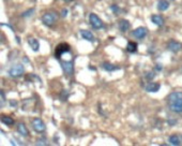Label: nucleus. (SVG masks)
<instances>
[{"mask_svg":"<svg viewBox=\"0 0 182 146\" xmlns=\"http://www.w3.org/2000/svg\"><path fill=\"white\" fill-rule=\"evenodd\" d=\"M168 105L169 108L174 113L181 114L182 113V92L175 91L171 92L168 96Z\"/></svg>","mask_w":182,"mask_h":146,"instance_id":"f257e3e1","label":"nucleus"},{"mask_svg":"<svg viewBox=\"0 0 182 146\" xmlns=\"http://www.w3.org/2000/svg\"><path fill=\"white\" fill-rule=\"evenodd\" d=\"M25 72V69H24V66L21 63H16V65L12 66L9 70V75L12 76V77H19L24 74Z\"/></svg>","mask_w":182,"mask_h":146,"instance_id":"f03ea898","label":"nucleus"},{"mask_svg":"<svg viewBox=\"0 0 182 146\" xmlns=\"http://www.w3.org/2000/svg\"><path fill=\"white\" fill-rule=\"evenodd\" d=\"M56 19H57V15L55 14V12H48V13H45L42 16L43 24L48 26V27L53 26L56 23Z\"/></svg>","mask_w":182,"mask_h":146,"instance_id":"7ed1b4c3","label":"nucleus"},{"mask_svg":"<svg viewBox=\"0 0 182 146\" xmlns=\"http://www.w3.org/2000/svg\"><path fill=\"white\" fill-rule=\"evenodd\" d=\"M32 128H33V130L37 131V132L42 133L46 130V125H45V122H43L42 119L34 118L33 120H32Z\"/></svg>","mask_w":182,"mask_h":146,"instance_id":"20e7f679","label":"nucleus"},{"mask_svg":"<svg viewBox=\"0 0 182 146\" xmlns=\"http://www.w3.org/2000/svg\"><path fill=\"white\" fill-rule=\"evenodd\" d=\"M89 22H90V25L94 28V29H101V28L103 27V22H102L101 18L94 13H91L90 15H89Z\"/></svg>","mask_w":182,"mask_h":146,"instance_id":"39448f33","label":"nucleus"},{"mask_svg":"<svg viewBox=\"0 0 182 146\" xmlns=\"http://www.w3.org/2000/svg\"><path fill=\"white\" fill-rule=\"evenodd\" d=\"M148 31L145 27H138L133 31V35L137 39H144L147 35Z\"/></svg>","mask_w":182,"mask_h":146,"instance_id":"423d86ee","label":"nucleus"},{"mask_svg":"<svg viewBox=\"0 0 182 146\" xmlns=\"http://www.w3.org/2000/svg\"><path fill=\"white\" fill-rule=\"evenodd\" d=\"M168 49L172 53H178L182 49V44L177 41H171L168 43Z\"/></svg>","mask_w":182,"mask_h":146,"instance_id":"0eeeda50","label":"nucleus"},{"mask_svg":"<svg viewBox=\"0 0 182 146\" xmlns=\"http://www.w3.org/2000/svg\"><path fill=\"white\" fill-rule=\"evenodd\" d=\"M61 66L64 73H67V74H72L74 71V66H73L72 61H63L61 62Z\"/></svg>","mask_w":182,"mask_h":146,"instance_id":"6e6552de","label":"nucleus"},{"mask_svg":"<svg viewBox=\"0 0 182 146\" xmlns=\"http://www.w3.org/2000/svg\"><path fill=\"white\" fill-rule=\"evenodd\" d=\"M80 35H81V38L84 40L89 41V42H94V40H95L93 33L89 31V30H80Z\"/></svg>","mask_w":182,"mask_h":146,"instance_id":"1a4fd4ad","label":"nucleus"},{"mask_svg":"<svg viewBox=\"0 0 182 146\" xmlns=\"http://www.w3.org/2000/svg\"><path fill=\"white\" fill-rule=\"evenodd\" d=\"M69 51H70V46L68 45V44H65V43H62V44H60V45L57 46L56 56L59 58V57L61 56L63 53H65V52H69Z\"/></svg>","mask_w":182,"mask_h":146,"instance_id":"9d476101","label":"nucleus"},{"mask_svg":"<svg viewBox=\"0 0 182 146\" xmlns=\"http://www.w3.org/2000/svg\"><path fill=\"white\" fill-rule=\"evenodd\" d=\"M161 88V85L159 83H149L145 86V89L147 90L148 92H156L159 91Z\"/></svg>","mask_w":182,"mask_h":146,"instance_id":"9b49d317","label":"nucleus"},{"mask_svg":"<svg viewBox=\"0 0 182 146\" xmlns=\"http://www.w3.org/2000/svg\"><path fill=\"white\" fill-rule=\"evenodd\" d=\"M28 43H29L30 47L33 52H37L39 49H40V43H39V41L34 38H29L28 39Z\"/></svg>","mask_w":182,"mask_h":146,"instance_id":"f8f14e48","label":"nucleus"},{"mask_svg":"<svg viewBox=\"0 0 182 146\" xmlns=\"http://www.w3.org/2000/svg\"><path fill=\"white\" fill-rule=\"evenodd\" d=\"M130 27H131V24H130V22L126 21V19H122V21H120V23H119V29H120L122 32L128 31Z\"/></svg>","mask_w":182,"mask_h":146,"instance_id":"ddd939ff","label":"nucleus"},{"mask_svg":"<svg viewBox=\"0 0 182 146\" xmlns=\"http://www.w3.org/2000/svg\"><path fill=\"white\" fill-rule=\"evenodd\" d=\"M17 131H18V133H21L23 136H29V131H28L26 126H25L24 124H21V122L17 125Z\"/></svg>","mask_w":182,"mask_h":146,"instance_id":"4468645a","label":"nucleus"},{"mask_svg":"<svg viewBox=\"0 0 182 146\" xmlns=\"http://www.w3.org/2000/svg\"><path fill=\"white\" fill-rule=\"evenodd\" d=\"M169 8V2L166 0H160L158 2V9L159 11H165Z\"/></svg>","mask_w":182,"mask_h":146,"instance_id":"2eb2a0df","label":"nucleus"},{"mask_svg":"<svg viewBox=\"0 0 182 146\" xmlns=\"http://www.w3.org/2000/svg\"><path fill=\"white\" fill-rule=\"evenodd\" d=\"M151 21H152L153 24H155L156 26H162L164 24V19L160 15H152L151 16Z\"/></svg>","mask_w":182,"mask_h":146,"instance_id":"dca6fc26","label":"nucleus"},{"mask_svg":"<svg viewBox=\"0 0 182 146\" xmlns=\"http://www.w3.org/2000/svg\"><path fill=\"white\" fill-rule=\"evenodd\" d=\"M103 68H104L106 71H108V72H112V71H115L119 69V67H117V66H115V65H112L109 62H104V63H103Z\"/></svg>","mask_w":182,"mask_h":146,"instance_id":"f3484780","label":"nucleus"},{"mask_svg":"<svg viewBox=\"0 0 182 146\" xmlns=\"http://www.w3.org/2000/svg\"><path fill=\"white\" fill-rule=\"evenodd\" d=\"M126 51L130 52V53H135L137 51V43H135V42H128V45H126Z\"/></svg>","mask_w":182,"mask_h":146,"instance_id":"a211bd4d","label":"nucleus"},{"mask_svg":"<svg viewBox=\"0 0 182 146\" xmlns=\"http://www.w3.org/2000/svg\"><path fill=\"white\" fill-rule=\"evenodd\" d=\"M168 142L171 144V145H175V146L180 145V140L177 135H170L168 138Z\"/></svg>","mask_w":182,"mask_h":146,"instance_id":"6ab92c4d","label":"nucleus"},{"mask_svg":"<svg viewBox=\"0 0 182 146\" xmlns=\"http://www.w3.org/2000/svg\"><path fill=\"white\" fill-rule=\"evenodd\" d=\"M1 122H2L4 125H7V126H12V125L14 124V119L10 116H2Z\"/></svg>","mask_w":182,"mask_h":146,"instance_id":"aec40b11","label":"nucleus"},{"mask_svg":"<svg viewBox=\"0 0 182 146\" xmlns=\"http://www.w3.org/2000/svg\"><path fill=\"white\" fill-rule=\"evenodd\" d=\"M110 10H112L115 14H120V9H119V7L116 6V4H112V6L110 7Z\"/></svg>","mask_w":182,"mask_h":146,"instance_id":"412c9836","label":"nucleus"},{"mask_svg":"<svg viewBox=\"0 0 182 146\" xmlns=\"http://www.w3.org/2000/svg\"><path fill=\"white\" fill-rule=\"evenodd\" d=\"M33 11H34L33 9H30V10H28V11H26L24 14H23V16H24V17L30 16V15H31V14H32V12H33Z\"/></svg>","mask_w":182,"mask_h":146,"instance_id":"4be33fe9","label":"nucleus"},{"mask_svg":"<svg viewBox=\"0 0 182 146\" xmlns=\"http://www.w3.org/2000/svg\"><path fill=\"white\" fill-rule=\"evenodd\" d=\"M147 79H149V80H152V79H154V76H155V74L153 72H148L147 73Z\"/></svg>","mask_w":182,"mask_h":146,"instance_id":"5701e85b","label":"nucleus"},{"mask_svg":"<svg viewBox=\"0 0 182 146\" xmlns=\"http://www.w3.org/2000/svg\"><path fill=\"white\" fill-rule=\"evenodd\" d=\"M37 145H47V143H46L45 141H41V140H39V141H37Z\"/></svg>","mask_w":182,"mask_h":146,"instance_id":"b1692460","label":"nucleus"},{"mask_svg":"<svg viewBox=\"0 0 182 146\" xmlns=\"http://www.w3.org/2000/svg\"><path fill=\"white\" fill-rule=\"evenodd\" d=\"M3 102H4V92L1 91V106L3 105Z\"/></svg>","mask_w":182,"mask_h":146,"instance_id":"393cba45","label":"nucleus"},{"mask_svg":"<svg viewBox=\"0 0 182 146\" xmlns=\"http://www.w3.org/2000/svg\"><path fill=\"white\" fill-rule=\"evenodd\" d=\"M68 13H69V11H68L67 9H64L63 11H62V14H61V15H62V16H63V17H65V16H67V15H68Z\"/></svg>","mask_w":182,"mask_h":146,"instance_id":"a878e982","label":"nucleus"},{"mask_svg":"<svg viewBox=\"0 0 182 146\" xmlns=\"http://www.w3.org/2000/svg\"><path fill=\"white\" fill-rule=\"evenodd\" d=\"M156 69H158V70H161L162 68H161V66H160V65H158V66H156Z\"/></svg>","mask_w":182,"mask_h":146,"instance_id":"bb28decb","label":"nucleus"},{"mask_svg":"<svg viewBox=\"0 0 182 146\" xmlns=\"http://www.w3.org/2000/svg\"><path fill=\"white\" fill-rule=\"evenodd\" d=\"M11 104H12V105H15L16 103H15V102H14V101H11Z\"/></svg>","mask_w":182,"mask_h":146,"instance_id":"cd10ccee","label":"nucleus"},{"mask_svg":"<svg viewBox=\"0 0 182 146\" xmlns=\"http://www.w3.org/2000/svg\"><path fill=\"white\" fill-rule=\"evenodd\" d=\"M64 1H68V2H70V1H73V0H64Z\"/></svg>","mask_w":182,"mask_h":146,"instance_id":"c85d7f7f","label":"nucleus"}]
</instances>
